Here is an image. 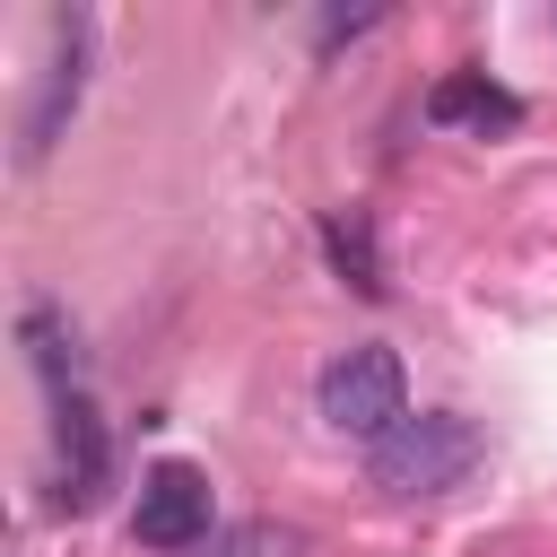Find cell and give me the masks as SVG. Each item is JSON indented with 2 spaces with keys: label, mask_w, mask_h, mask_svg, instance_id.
<instances>
[{
  "label": "cell",
  "mask_w": 557,
  "mask_h": 557,
  "mask_svg": "<svg viewBox=\"0 0 557 557\" xmlns=\"http://www.w3.org/2000/svg\"><path fill=\"white\" fill-rule=\"evenodd\" d=\"M313 400H322V418H331L339 435H357V444L374 453L383 435L409 426V374H400V348H383V339L339 348V357L313 374Z\"/></svg>",
  "instance_id": "cell-1"
},
{
  "label": "cell",
  "mask_w": 557,
  "mask_h": 557,
  "mask_svg": "<svg viewBox=\"0 0 557 557\" xmlns=\"http://www.w3.org/2000/svg\"><path fill=\"white\" fill-rule=\"evenodd\" d=\"M374 487H392V496H453L470 470H479V426L461 418V409H418L400 435H383L374 453Z\"/></svg>",
  "instance_id": "cell-2"
},
{
  "label": "cell",
  "mask_w": 557,
  "mask_h": 557,
  "mask_svg": "<svg viewBox=\"0 0 557 557\" xmlns=\"http://www.w3.org/2000/svg\"><path fill=\"white\" fill-rule=\"evenodd\" d=\"M209 470H191V461H157V470H139V496H131V540L139 548H157V557H174V548H200L209 540Z\"/></svg>",
  "instance_id": "cell-3"
},
{
  "label": "cell",
  "mask_w": 557,
  "mask_h": 557,
  "mask_svg": "<svg viewBox=\"0 0 557 557\" xmlns=\"http://www.w3.org/2000/svg\"><path fill=\"white\" fill-rule=\"evenodd\" d=\"M104 479H113V435H104V418H96L87 392H61L52 400V505L87 513L104 496Z\"/></svg>",
  "instance_id": "cell-4"
},
{
  "label": "cell",
  "mask_w": 557,
  "mask_h": 557,
  "mask_svg": "<svg viewBox=\"0 0 557 557\" xmlns=\"http://www.w3.org/2000/svg\"><path fill=\"white\" fill-rule=\"evenodd\" d=\"M78 96H87V17H52V61H44V87H35L26 131H17V157L26 165L61 139V122L78 113Z\"/></svg>",
  "instance_id": "cell-5"
},
{
  "label": "cell",
  "mask_w": 557,
  "mask_h": 557,
  "mask_svg": "<svg viewBox=\"0 0 557 557\" xmlns=\"http://www.w3.org/2000/svg\"><path fill=\"white\" fill-rule=\"evenodd\" d=\"M426 122H444V131H522V96L513 87H496L487 70H444L435 87H426Z\"/></svg>",
  "instance_id": "cell-6"
},
{
  "label": "cell",
  "mask_w": 557,
  "mask_h": 557,
  "mask_svg": "<svg viewBox=\"0 0 557 557\" xmlns=\"http://www.w3.org/2000/svg\"><path fill=\"white\" fill-rule=\"evenodd\" d=\"M322 252H331V270L357 287V296H383V252H374V226L348 209V218H322Z\"/></svg>",
  "instance_id": "cell-7"
},
{
  "label": "cell",
  "mask_w": 557,
  "mask_h": 557,
  "mask_svg": "<svg viewBox=\"0 0 557 557\" xmlns=\"http://www.w3.org/2000/svg\"><path fill=\"white\" fill-rule=\"evenodd\" d=\"M17 339H26V357H35V374L52 383V400H61V392H78V339L61 331V313H52V305H26V322H17Z\"/></svg>",
  "instance_id": "cell-8"
}]
</instances>
